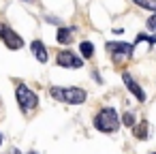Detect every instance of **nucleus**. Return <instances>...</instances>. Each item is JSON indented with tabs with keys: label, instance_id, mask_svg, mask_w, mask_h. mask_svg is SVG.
I'll return each mask as SVG.
<instances>
[{
	"label": "nucleus",
	"instance_id": "7ed1b4c3",
	"mask_svg": "<svg viewBox=\"0 0 156 154\" xmlns=\"http://www.w3.org/2000/svg\"><path fill=\"white\" fill-rule=\"evenodd\" d=\"M15 96H17V103H20V107H22V111H24V113L32 111V109L39 105V96H37L28 86H24V84H20V86H17Z\"/></svg>",
	"mask_w": 156,
	"mask_h": 154
},
{
	"label": "nucleus",
	"instance_id": "2eb2a0df",
	"mask_svg": "<svg viewBox=\"0 0 156 154\" xmlns=\"http://www.w3.org/2000/svg\"><path fill=\"white\" fill-rule=\"evenodd\" d=\"M147 28H150V30H154V32H156V13H154V15H152V17H150V20H147Z\"/></svg>",
	"mask_w": 156,
	"mask_h": 154
},
{
	"label": "nucleus",
	"instance_id": "1a4fd4ad",
	"mask_svg": "<svg viewBox=\"0 0 156 154\" xmlns=\"http://www.w3.org/2000/svg\"><path fill=\"white\" fill-rule=\"evenodd\" d=\"M73 32H75V28H60V30H58V34H56L58 43H64V45H69V43L73 41Z\"/></svg>",
	"mask_w": 156,
	"mask_h": 154
},
{
	"label": "nucleus",
	"instance_id": "9b49d317",
	"mask_svg": "<svg viewBox=\"0 0 156 154\" xmlns=\"http://www.w3.org/2000/svg\"><path fill=\"white\" fill-rule=\"evenodd\" d=\"M133 2H135L137 7L145 9V11H154V13H156V0H133Z\"/></svg>",
	"mask_w": 156,
	"mask_h": 154
},
{
	"label": "nucleus",
	"instance_id": "dca6fc26",
	"mask_svg": "<svg viewBox=\"0 0 156 154\" xmlns=\"http://www.w3.org/2000/svg\"><path fill=\"white\" fill-rule=\"evenodd\" d=\"M0 145H2V135H0Z\"/></svg>",
	"mask_w": 156,
	"mask_h": 154
},
{
	"label": "nucleus",
	"instance_id": "f257e3e1",
	"mask_svg": "<svg viewBox=\"0 0 156 154\" xmlns=\"http://www.w3.org/2000/svg\"><path fill=\"white\" fill-rule=\"evenodd\" d=\"M94 128L101 133H115L120 128V116L113 107H103L94 116Z\"/></svg>",
	"mask_w": 156,
	"mask_h": 154
},
{
	"label": "nucleus",
	"instance_id": "423d86ee",
	"mask_svg": "<svg viewBox=\"0 0 156 154\" xmlns=\"http://www.w3.org/2000/svg\"><path fill=\"white\" fill-rule=\"evenodd\" d=\"M56 62H58V66H64V69H79L83 64V58L75 56L73 52H60Z\"/></svg>",
	"mask_w": 156,
	"mask_h": 154
},
{
	"label": "nucleus",
	"instance_id": "ddd939ff",
	"mask_svg": "<svg viewBox=\"0 0 156 154\" xmlns=\"http://www.w3.org/2000/svg\"><path fill=\"white\" fill-rule=\"evenodd\" d=\"M135 135H137V139H147V122H141L135 128Z\"/></svg>",
	"mask_w": 156,
	"mask_h": 154
},
{
	"label": "nucleus",
	"instance_id": "4468645a",
	"mask_svg": "<svg viewBox=\"0 0 156 154\" xmlns=\"http://www.w3.org/2000/svg\"><path fill=\"white\" fill-rule=\"evenodd\" d=\"M122 122H124L126 126H135V113H130V111H126V113L122 116Z\"/></svg>",
	"mask_w": 156,
	"mask_h": 154
},
{
	"label": "nucleus",
	"instance_id": "0eeeda50",
	"mask_svg": "<svg viewBox=\"0 0 156 154\" xmlns=\"http://www.w3.org/2000/svg\"><path fill=\"white\" fill-rule=\"evenodd\" d=\"M122 81H124V86L128 88V92H130L137 101H141V103H143V101L147 98V96H145V92H143V88L133 79V75H130V73H122Z\"/></svg>",
	"mask_w": 156,
	"mask_h": 154
},
{
	"label": "nucleus",
	"instance_id": "9d476101",
	"mask_svg": "<svg viewBox=\"0 0 156 154\" xmlns=\"http://www.w3.org/2000/svg\"><path fill=\"white\" fill-rule=\"evenodd\" d=\"M79 52H81V58H92L94 56V45L90 41H81L79 43Z\"/></svg>",
	"mask_w": 156,
	"mask_h": 154
},
{
	"label": "nucleus",
	"instance_id": "f3484780",
	"mask_svg": "<svg viewBox=\"0 0 156 154\" xmlns=\"http://www.w3.org/2000/svg\"><path fill=\"white\" fill-rule=\"evenodd\" d=\"M26 2H32V0H26Z\"/></svg>",
	"mask_w": 156,
	"mask_h": 154
},
{
	"label": "nucleus",
	"instance_id": "6e6552de",
	"mask_svg": "<svg viewBox=\"0 0 156 154\" xmlns=\"http://www.w3.org/2000/svg\"><path fill=\"white\" fill-rule=\"evenodd\" d=\"M30 49H32V54H34V58L39 62H47V49H45V45L41 41H32Z\"/></svg>",
	"mask_w": 156,
	"mask_h": 154
},
{
	"label": "nucleus",
	"instance_id": "20e7f679",
	"mask_svg": "<svg viewBox=\"0 0 156 154\" xmlns=\"http://www.w3.org/2000/svg\"><path fill=\"white\" fill-rule=\"evenodd\" d=\"M105 49L111 54V58H113L115 62H120V60H128V58L133 56L135 45H133V43H124V41H109V43L105 45Z\"/></svg>",
	"mask_w": 156,
	"mask_h": 154
},
{
	"label": "nucleus",
	"instance_id": "f03ea898",
	"mask_svg": "<svg viewBox=\"0 0 156 154\" xmlns=\"http://www.w3.org/2000/svg\"><path fill=\"white\" fill-rule=\"evenodd\" d=\"M49 92H51L54 98H58L62 103H69V105H81L88 96L83 88H75V86H71V88H51Z\"/></svg>",
	"mask_w": 156,
	"mask_h": 154
},
{
	"label": "nucleus",
	"instance_id": "a211bd4d",
	"mask_svg": "<svg viewBox=\"0 0 156 154\" xmlns=\"http://www.w3.org/2000/svg\"><path fill=\"white\" fill-rule=\"evenodd\" d=\"M150 154H156V152H150Z\"/></svg>",
	"mask_w": 156,
	"mask_h": 154
},
{
	"label": "nucleus",
	"instance_id": "f8f14e48",
	"mask_svg": "<svg viewBox=\"0 0 156 154\" xmlns=\"http://www.w3.org/2000/svg\"><path fill=\"white\" fill-rule=\"evenodd\" d=\"M141 41H147L150 45H156V34H145V32H139L135 43H141Z\"/></svg>",
	"mask_w": 156,
	"mask_h": 154
},
{
	"label": "nucleus",
	"instance_id": "39448f33",
	"mask_svg": "<svg viewBox=\"0 0 156 154\" xmlns=\"http://www.w3.org/2000/svg\"><path fill=\"white\" fill-rule=\"evenodd\" d=\"M0 39L5 41V45L9 49H22L24 47V39L15 30H11L9 26H5V24H0Z\"/></svg>",
	"mask_w": 156,
	"mask_h": 154
}]
</instances>
